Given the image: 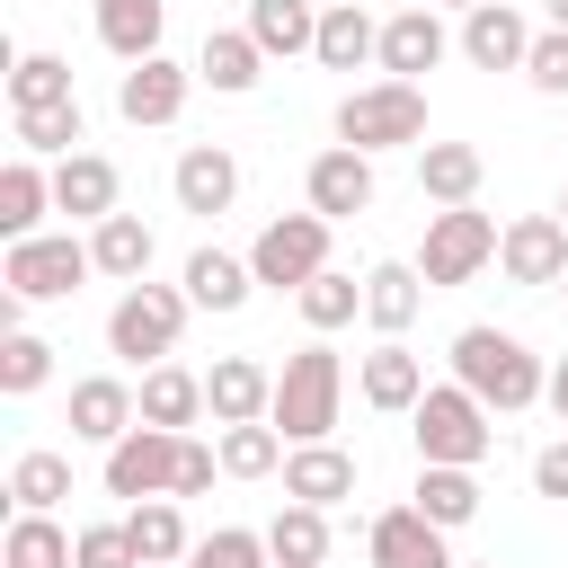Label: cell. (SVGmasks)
I'll list each match as a JSON object with an SVG mask.
<instances>
[{"mask_svg":"<svg viewBox=\"0 0 568 568\" xmlns=\"http://www.w3.org/2000/svg\"><path fill=\"white\" fill-rule=\"evenodd\" d=\"M453 382L488 408V417H524V408H541V390H550V364L515 337V328H497V320H470V328H453Z\"/></svg>","mask_w":568,"mask_h":568,"instance_id":"obj_1","label":"cell"},{"mask_svg":"<svg viewBox=\"0 0 568 568\" xmlns=\"http://www.w3.org/2000/svg\"><path fill=\"white\" fill-rule=\"evenodd\" d=\"M337 417H346V355L328 337H302L284 364H275V408L266 426L284 444H337Z\"/></svg>","mask_w":568,"mask_h":568,"instance_id":"obj_2","label":"cell"},{"mask_svg":"<svg viewBox=\"0 0 568 568\" xmlns=\"http://www.w3.org/2000/svg\"><path fill=\"white\" fill-rule=\"evenodd\" d=\"M337 142L346 151H426V89L417 80H364L337 98Z\"/></svg>","mask_w":568,"mask_h":568,"instance_id":"obj_3","label":"cell"},{"mask_svg":"<svg viewBox=\"0 0 568 568\" xmlns=\"http://www.w3.org/2000/svg\"><path fill=\"white\" fill-rule=\"evenodd\" d=\"M186 284H124L115 311H106V355L115 364H178V337H186Z\"/></svg>","mask_w":568,"mask_h":568,"instance_id":"obj_4","label":"cell"},{"mask_svg":"<svg viewBox=\"0 0 568 568\" xmlns=\"http://www.w3.org/2000/svg\"><path fill=\"white\" fill-rule=\"evenodd\" d=\"M408 444H417V462L479 470V462H488V444H497V417H488L462 382H426V399L408 408Z\"/></svg>","mask_w":568,"mask_h":568,"instance_id":"obj_5","label":"cell"},{"mask_svg":"<svg viewBox=\"0 0 568 568\" xmlns=\"http://www.w3.org/2000/svg\"><path fill=\"white\" fill-rule=\"evenodd\" d=\"M497 213H479V204H444V213H426V240H417V275H426V293H444V284H470L479 266H497Z\"/></svg>","mask_w":568,"mask_h":568,"instance_id":"obj_6","label":"cell"},{"mask_svg":"<svg viewBox=\"0 0 568 568\" xmlns=\"http://www.w3.org/2000/svg\"><path fill=\"white\" fill-rule=\"evenodd\" d=\"M89 275H98V257H89V240H71V231L9 240V257H0V284H9L27 311H36V302H71Z\"/></svg>","mask_w":568,"mask_h":568,"instance_id":"obj_7","label":"cell"},{"mask_svg":"<svg viewBox=\"0 0 568 568\" xmlns=\"http://www.w3.org/2000/svg\"><path fill=\"white\" fill-rule=\"evenodd\" d=\"M328 231H337V222H320L311 204H302V213H275V222L248 240L257 293H302L311 275H328Z\"/></svg>","mask_w":568,"mask_h":568,"instance_id":"obj_8","label":"cell"},{"mask_svg":"<svg viewBox=\"0 0 568 568\" xmlns=\"http://www.w3.org/2000/svg\"><path fill=\"white\" fill-rule=\"evenodd\" d=\"M178 444H186V435H169V426H133L124 444H106V462H98L106 497H124V506L169 497V488H178Z\"/></svg>","mask_w":568,"mask_h":568,"instance_id":"obj_9","label":"cell"},{"mask_svg":"<svg viewBox=\"0 0 568 568\" xmlns=\"http://www.w3.org/2000/svg\"><path fill=\"white\" fill-rule=\"evenodd\" d=\"M186 98H195V62L151 53V62H133V71H115V115H124L133 133L178 124V115H186Z\"/></svg>","mask_w":568,"mask_h":568,"instance_id":"obj_10","label":"cell"},{"mask_svg":"<svg viewBox=\"0 0 568 568\" xmlns=\"http://www.w3.org/2000/svg\"><path fill=\"white\" fill-rule=\"evenodd\" d=\"M373 195H382V178H373V151H346V142H328V151L302 169V204H311L320 222H355V213H373Z\"/></svg>","mask_w":568,"mask_h":568,"instance_id":"obj_11","label":"cell"},{"mask_svg":"<svg viewBox=\"0 0 568 568\" xmlns=\"http://www.w3.org/2000/svg\"><path fill=\"white\" fill-rule=\"evenodd\" d=\"M444 53H462L453 27H444V9H435V0H408V9L382 18V62H373V71H382V80H417V71H435Z\"/></svg>","mask_w":568,"mask_h":568,"instance_id":"obj_12","label":"cell"},{"mask_svg":"<svg viewBox=\"0 0 568 568\" xmlns=\"http://www.w3.org/2000/svg\"><path fill=\"white\" fill-rule=\"evenodd\" d=\"M169 195H178V213L222 222V213L240 204V151H231V142H186L178 169H169Z\"/></svg>","mask_w":568,"mask_h":568,"instance_id":"obj_13","label":"cell"},{"mask_svg":"<svg viewBox=\"0 0 568 568\" xmlns=\"http://www.w3.org/2000/svg\"><path fill=\"white\" fill-rule=\"evenodd\" d=\"M142 426V390L124 382V373H80L71 382V444H124Z\"/></svg>","mask_w":568,"mask_h":568,"instance_id":"obj_14","label":"cell"},{"mask_svg":"<svg viewBox=\"0 0 568 568\" xmlns=\"http://www.w3.org/2000/svg\"><path fill=\"white\" fill-rule=\"evenodd\" d=\"M497 266H506V284H550L559 293V275H568V222L559 213H515L506 222V240H497Z\"/></svg>","mask_w":568,"mask_h":568,"instance_id":"obj_15","label":"cell"},{"mask_svg":"<svg viewBox=\"0 0 568 568\" xmlns=\"http://www.w3.org/2000/svg\"><path fill=\"white\" fill-rule=\"evenodd\" d=\"M532 36H541V27H532L515 0H488V9H470V18L453 27V44H462V62H470V71H524Z\"/></svg>","mask_w":568,"mask_h":568,"instance_id":"obj_16","label":"cell"},{"mask_svg":"<svg viewBox=\"0 0 568 568\" xmlns=\"http://www.w3.org/2000/svg\"><path fill=\"white\" fill-rule=\"evenodd\" d=\"M355 399L382 408V417H408V408L426 399V355H417L408 337H382L373 355H355Z\"/></svg>","mask_w":568,"mask_h":568,"instance_id":"obj_17","label":"cell"},{"mask_svg":"<svg viewBox=\"0 0 568 568\" xmlns=\"http://www.w3.org/2000/svg\"><path fill=\"white\" fill-rule=\"evenodd\" d=\"M364 550H373V568H462L453 559V532L426 524L417 506H382L373 532H364Z\"/></svg>","mask_w":568,"mask_h":568,"instance_id":"obj_18","label":"cell"},{"mask_svg":"<svg viewBox=\"0 0 568 568\" xmlns=\"http://www.w3.org/2000/svg\"><path fill=\"white\" fill-rule=\"evenodd\" d=\"M53 213H71V222H106V213H124V169L106 160V151H71V160H53Z\"/></svg>","mask_w":568,"mask_h":568,"instance_id":"obj_19","label":"cell"},{"mask_svg":"<svg viewBox=\"0 0 568 568\" xmlns=\"http://www.w3.org/2000/svg\"><path fill=\"white\" fill-rule=\"evenodd\" d=\"M204 408H213V426H266V408H275V364L222 355V364L204 373Z\"/></svg>","mask_w":568,"mask_h":568,"instance_id":"obj_20","label":"cell"},{"mask_svg":"<svg viewBox=\"0 0 568 568\" xmlns=\"http://www.w3.org/2000/svg\"><path fill=\"white\" fill-rule=\"evenodd\" d=\"M284 497L337 515V506L355 497V453H346V444H293V453H284Z\"/></svg>","mask_w":568,"mask_h":568,"instance_id":"obj_21","label":"cell"},{"mask_svg":"<svg viewBox=\"0 0 568 568\" xmlns=\"http://www.w3.org/2000/svg\"><path fill=\"white\" fill-rule=\"evenodd\" d=\"M195 80H204L213 98H248V89L266 80L257 36H248V27H204V44H195Z\"/></svg>","mask_w":568,"mask_h":568,"instance_id":"obj_22","label":"cell"},{"mask_svg":"<svg viewBox=\"0 0 568 568\" xmlns=\"http://www.w3.org/2000/svg\"><path fill=\"white\" fill-rule=\"evenodd\" d=\"M417 311H426V275H417V257H373V266H364V320H373L382 337H408Z\"/></svg>","mask_w":568,"mask_h":568,"instance_id":"obj_23","label":"cell"},{"mask_svg":"<svg viewBox=\"0 0 568 568\" xmlns=\"http://www.w3.org/2000/svg\"><path fill=\"white\" fill-rule=\"evenodd\" d=\"M89 18H98V44H106L124 71L151 62L160 36H169V0H89Z\"/></svg>","mask_w":568,"mask_h":568,"instance_id":"obj_24","label":"cell"},{"mask_svg":"<svg viewBox=\"0 0 568 568\" xmlns=\"http://www.w3.org/2000/svg\"><path fill=\"white\" fill-rule=\"evenodd\" d=\"M311 62H320V71H364V62H382V18H373L364 0L320 9V44H311Z\"/></svg>","mask_w":568,"mask_h":568,"instance_id":"obj_25","label":"cell"},{"mask_svg":"<svg viewBox=\"0 0 568 568\" xmlns=\"http://www.w3.org/2000/svg\"><path fill=\"white\" fill-rule=\"evenodd\" d=\"M479 178H488V160H479V142H426L417 151V195L444 213V204H479Z\"/></svg>","mask_w":568,"mask_h":568,"instance_id":"obj_26","label":"cell"},{"mask_svg":"<svg viewBox=\"0 0 568 568\" xmlns=\"http://www.w3.org/2000/svg\"><path fill=\"white\" fill-rule=\"evenodd\" d=\"M89 257H98V275H106V284H151L160 240H151V222H142V213H106V222L89 231Z\"/></svg>","mask_w":568,"mask_h":568,"instance_id":"obj_27","label":"cell"},{"mask_svg":"<svg viewBox=\"0 0 568 568\" xmlns=\"http://www.w3.org/2000/svg\"><path fill=\"white\" fill-rule=\"evenodd\" d=\"M178 284H186V302H195V311H240V302L257 293V266L204 240V248H195V257L178 266Z\"/></svg>","mask_w":568,"mask_h":568,"instance_id":"obj_28","label":"cell"},{"mask_svg":"<svg viewBox=\"0 0 568 568\" xmlns=\"http://www.w3.org/2000/svg\"><path fill=\"white\" fill-rule=\"evenodd\" d=\"M133 390H142V426L186 435V426H204V417H213V408H204V373H186V364H151Z\"/></svg>","mask_w":568,"mask_h":568,"instance_id":"obj_29","label":"cell"},{"mask_svg":"<svg viewBox=\"0 0 568 568\" xmlns=\"http://www.w3.org/2000/svg\"><path fill=\"white\" fill-rule=\"evenodd\" d=\"M408 506H417L426 524L462 532V524H479L488 488H479V470H444V462H417V488H408Z\"/></svg>","mask_w":568,"mask_h":568,"instance_id":"obj_30","label":"cell"},{"mask_svg":"<svg viewBox=\"0 0 568 568\" xmlns=\"http://www.w3.org/2000/svg\"><path fill=\"white\" fill-rule=\"evenodd\" d=\"M44 213H53V169L18 151V160L0 169V240H36Z\"/></svg>","mask_w":568,"mask_h":568,"instance_id":"obj_31","label":"cell"},{"mask_svg":"<svg viewBox=\"0 0 568 568\" xmlns=\"http://www.w3.org/2000/svg\"><path fill=\"white\" fill-rule=\"evenodd\" d=\"M124 532H133L142 568H186V550H195V532H186V506H178V497H142V506H124Z\"/></svg>","mask_w":568,"mask_h":568,"instance_id":"obj_32","label":"cell"},{"mask_svg":"<svg viewBox=\"0 0 568 568\" xmlns=\"http://www.w3.org/2000/svg\"><path fill=\"white\" fill-rule=\"evenodd\" d=\"M248 36H257V53L266 62H293V53H311L320 44V9L311 0H248V18H240Z\"/></svg>","mask_w":568,"mask_h":568,"instance_id":"obj_33","label":"cell"},{"mask_svg":"<svg viewBox=\"0 0 568 568\" xmlns=\"http://www.w3.org/2000/svg\"><path fill=\"white\" fill-rule=\"evenodd\" d=\"M9 133H18L27 160H71V151H89V115H80V98H71V106H18Z\"/></svg>","mask_w":568,"mask_h":568,"instance_id":"obj_34","label":"cell"},{"mask_svg":"<svg viewBox=\"0 0 568 568\" xmlns=\"http://www.w3.org/2000/svg\"><path fill=\"white\" fill-rule=\"evenodd\" d=\"M0 568H80V532H62L53 515H9Z\"/></svg>","mask_w":568,"mask_h":568,"instance_id":"obj_35","label":"cell"},{"mask_svg":"<svg viewBox=\"0 0 568 568\" xmlns=\"http://www.w3.org/2000/svg\"><path fill=\"white\" fill-rule=\"evenodd\" d=\"M293 311H302V328H311V337H337L346 320H364V275L328 266V275H311V284L293 293Z\"/></svg>","mask_w":568,"mask_h":568,"instance_id":"obj_36","label":"cell"},{"mask_svg":"<svg viewBox=\"0 0 568 568\" xmlns=\"http://www.w3.org/2000/svg\"><path fill=\"white\" fill-rule=\"evenodd\" d=\"M62 497H71V453L36 444V453L9 462V506H18V515H53Z\"/></svg>","mask_w":568,"mask_h":568,"instance_id":"obj_37","label":"cell"},{"mask_svg":"<svg viewBox=\"0 0 568 568\" xmlns=\"http://www.w3.org/2000/svg\"><path fill=\"white\" fill-rule=\"evenodd\" d=\"M266 550H275V568H328V515L284 497V506L266 515Z\"/></svg>","mask_w":568,"mask_h":568,"instance_id":"obj_38","label":"cell"},{"mask_svg":"<svg viewBox=\"0 0 568 568\" xmlns=\"http://www.w3.org/2000/svg\"><path fill=\"white\" fill-rule=\"evenodd\" d=\"M213 453H222V479H266V470H284V435L275 426H213Z\"/></svg>","mask_w":568,"mask_h":568,"instance_id":"obj_39","label":"cell"},{"mask_svg":"<svg viewBox=\"0 0 568 568\" xmlns=\"http://www.w3.org/2000/svg\"><path fill=\"white\" fill-rule=\"evenodd\" d=\"M80 89H71V62L62 53H18L9 62V115L18 106H71Z\"/></svg>","mask_w":568,"mask_h":568,"instance_id":"obj_40","label":"cell"},{"mask_svg":"<svg viewBox=\"0 0 568 568\" xmlns=\"http://www.w3.org/2000/svg\"><path fill=\"white\" fill-rule=\"evenodd\" d=\"M44 382H53V346L36 328H9L0 337V399H36Z\"/></svg>","mask_w":568,"mask_h":568,"instance_id":"obj_41","label":"cell"},{"mask_svg":"<svg viewBox=\"0 0 568 568\" xmlns=\"http://www.w3.org/2000/svg\"><path fill=\"white\" fill-rule=\"evenodd\" d=\"M186 568H275V550H266V532H248V524H213V532L186 550Z\"/></svg>","mask_w":568,"mask_h":568,"instance_id":"obj_42","label":"cell"},{"mask_svg":"<svg viewBox=\"0 0 568 568\" xmlns=\"http://www.w3.org/2000/svg\"><path fill=\"white\" fill-rule=\"evenodd\" d=\"M80 568H142V550H133L124 515H115V524H80Z\"/></svg>","mask_w":568,"mask_h":568,"instance_id":"obj_43","label":"cell"},{"mask_svg":"<svg viewBox=\"0 0 568 568\" xmlns=\"http://www.w3.org/2000/svg\"><path fill=\"white\" fill-rule=\"evenodd\" d=\"M524 80H532L541 98H568V36H559V27H541V36H532V53H524Z\"/></svg>","mask_w":568,"mask_h":568,"instance_id":"obj_44","label":"cell"},{"mask_svg":"<svg viewBox=\"0 0 568 568\" xmlns=\"http://www.w3.org/2000/svg\"><path fill=\"white\" fill-rule=\"evenodd\" d=\"M213 470H222V453L186 435V444H178V488H169V497H178V506H186V497H204V488H213Z\"/></svg>","mask_w":568,"mask_h":568,"instance_id":"obj_45","label":"cell"},{"mask_svg":"<svg viewBox=\"0 0 568 568\" xmlns=\"http://www.w3.org/2000/svg\"><path fill=\"white\" fill-rule=\"evenodd\" d=\"M532 497H559L568 506V444H541L532 453Z\"/></svg>","mask_w":568,"mask_h":568,"instance_id":"obj_46","label":"cell"},{"mask_svg":"<svg viewBox=\"0 0 568 568\" xmlns=\"http://www.w3.org/2000/svg\"><path fill=\"white\" fill-rule=\"evenodd\" d=\"M541 408L568 426V355H550V390H541Z\"/></svg>","mask_w":568,"mask_h":568,"instance_id":"obj_47","label":"cell"},{"mask_svg":"<svg viewBox=\"0 0 568 568\" xmlns=\"http://www.w3.org/2000/svg\"><path fill=\"white\" fill-rule=\"evenodd\" d=\"M541 18H550V27H559V36H568V0H541Z\"/></svg>","mask_w":568,"mask_h":568,"instance_id":"obj_48","label":"cell"},{"mask_svg":"<svg viewBox=\"0 0 568 568\" xmlns=\"http://www.w3.org/2000/svg\"><path fill=\"white\" fill-rule=\"evenodd\" d=\"M435 9H462V18H470V9H488V0H435Z\"/></svg>","mask_w":568,"mask_h":568,"instance_id":"obj_49","label":"cell"},{"mask_svg":"<svg viewBox=\"0 0 568 568\" xmlns=\"http://www.w3.org/2000/svg\"><path fill=\"white\" fill-rule=\"evenodd\" d=\"M311 9H346V0H311Z\"/></svg>","mask_w":568,"mask_h":568,"instance_id":"obj_50","label":"cell"},{"mask_svg":"<svg viewBox=\"0 0 568 568\" xmlns=\"http://www.w3.org/2000/svg\"><path fill=\"white\" fill-rule=\"evenodd\" d=\"M462 568H497V559H462Z\"/></svg>","mask_w":568,"mask_h":568,"instance_id":"obj_51","label":"cell"},{"mask_svg":"<svg viewBox=\"0 0 568 568\" xmlns=\"http://www.w3.org/2000/svg\"><path fill=\"white\" fill-rule=\"evenodd\" d=\"M559 222H568V186H559Z\"/></svg>","mask_w":568,"mask_h":568,"instance_id":"obj_52","label":"cell"},{"mask_svg":"<svg viewBox=\"0 0 568 568\" xmlns=\"http://www.w3.org/2000/svg\"><path fill=\"white\" fill-rule=\"evenodd\" d=\"M559 302H568V275H559Z\"/></svg>","mask_w":568,"mask_h":568,"instance_id":"obj_53","label":"cell"}]
</instances>
